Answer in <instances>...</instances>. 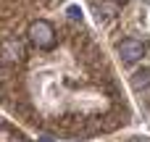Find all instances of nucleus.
Here are the masks:
<instances>
[{"instance_id":"nucleus-1","label":"nucleus","mask_w":150,"mask_h":142,"mask_svg":"<svg viewBox=\"0 0 150 142\" xmlns=\"http://www.w3.org/2000/svg\"><path fill=\"white\" fill-rule=\"evenodd\" d=\"M29 37H32V42H34L37 47H50V45L55 42V32H53V26H50L47 21H37V24H32Z\"/></svg>"},{"instance_id":"nucleus-2","label":"nucleus","mask_w":150,"mask_h":142,"mask_svg":"<svg viewBox=\"0 0 150 142\" xmlns=\"http://www.w3.org/2000/svg\"><path fill=\"white\" fill-rule=\"evenodd\" d=\"M119 55L127 61V63H134L140 55H142V42H137V40H121L119 42Z\"/></svg>"},{"instance_id":"nucleus-3","label":"nucleus","mask_w":150,"mask_h":142,"mask_svg":"<svg viewBox=\"0 0 150 142\" xmlns=\"http://www.w3.org/2000/svg\"><path fill=\"white\" fill-rule=\"evenodd\" d=\"M134 87L137 90H150V71H137L134 74Z\"/></svg>"},{"instance_id":"nucleus-4","label":"nucleus","mask_w":150,"mask_h":142,"mask_svg":"<svg viewBox=\"0 0 150 142\" xmlns=\"http://www.w3.org/2000/svg\"><path fill=\"white\" fill-rule=\"evenodd\" d=\"M3 53H5L8 61H13V58H18V45H16V42H8V45L3 47Z\"/></svg>"},{"instance_id":"nucleus-5","label":"nucleus","mask_w":150,"mask_h":142,"mask_svg":"<svg viewBox=\"0 0 150 142\" xmlns=\"http://www.w3.org/2000/svg\"><path fill=\"white\" fill-rule=\"evenodd\" d=\"M69 16H71V18H79V16H82V11H79L76 5H71V8H69Z\"/></svg>"},{"instance_id":"nucleus-6","label":"nucleus","mask_w":150,"mask_h":142,"mask_svg":"<svg viewBox=\"0 0 150 142\" xmlns=\"http://www.w3.org/2000/svg\"><path fill=\"white\" fill-rule=\"evenodd\" d=\"M40 142H53V140H50V137H42V140H40Z\"/></svg>"}]
</instances>
